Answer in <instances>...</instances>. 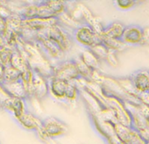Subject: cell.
Instances as JSON below:
<instances>
[{
  "mask_svg": "<svg viewBox=\"0 0 149 144\" xmlns=\"http://www.w3.org/2000/svg\"><path fill=\"white\" fill-rule=\"evenodd\" d=\"M69 132V127L60 119L50 116L42 120V127L37 133L41 141L53 140L67 134Z\"/></svg>",
  "mask_w": 149,
  "mask_h": 144,
  "instance_id": "1",
  "label": "cell"
},
{
  "mask_svg": "<svg viewBox=\"0 0 149 144\" xmlns=\"http://www.w3.org/2000/svg\"><path fill=\"white\" fill-rule=\"evenodd\" d=\"M74 41L86 47L87 49L101 43V35L97 34L95 30L87 23L82 24L71 31Z\"/></svg>",
  "mask_w": 149,
  "mask_h": 144,
  "instance_id": "2",
  "label": "cell"
},
{
  "mask_svg": "<svg viewBox=\"0 0 149 144\" xmlns=\"http://www.w3.org/2000/svg\"><path fill=\"white\" fill-rule=\"evenodd\" d=\"M41 33L47 38L55 41L65 53L70 50L74 45V41L71 34V30L63 27L59 23L45 31H41Z\"/></svg>",
  "mask_w": 149,
  "mask_h": 144,
  "instance_id": "3",
  "label": "cell"
},
{
  "mask_svg": "<svg viewBox=\"0 0 149 144\" xmlns=\"http://www.w3.org/2000/svg\"><path fill=\"white\" fill-rule=\"evenodd\" d=\"M52 78L62 79L67 82H72L80 78L78 70L73 58L59 61L52 64Z\"/></svg>",
  "mask_w": 149,
  "mask_h": 144,
  "instance_id": "4",
  "label": "cell"
},
{
  "mask_svg": "<svg viewBox=\"0 0 149 144\" xmlns=\"http://www.w3.org/2000/svg\"><path fill=\"white\" fill-rule=\"evenodd\" d=\"M49 94L48 79L33 71L31 85L28 90L29 99L42 100Z\"/></svg>",
  "mask_w": 149,
  "mask_h": 144,
  "instance_id": "5",
  "label": "cell"
},
{
  "mask_svg": "<svg viewBox=\"0 0 149 144\" xmlns=\"http://www.w3.org/2000/svg\"><path fill=\"white\" fill-rule=\"evenodd\" d=\"M59 23L57 18L52 19H31L25 20L21 22L22 29L28 30L31 32L38 33L41 31H45L51 27H54Z\"/></svg>",
  "mask_w": 149,
  "mask_h": 144,
  "instance_id": "6",
  "label": "cell"
},
{
  "mask_svg": "<svg viewBox=\"0 0 149 144\" xmlns=\"http://www.w3.org/2000/svg\"><path fill=\"white\" fill-rule=\"evenodd\" d=\"M15 120L22 128L31 132L38 133L42 127V120L27 110L22 115L16 118Z\"/></svg>",
  "mask_w": 149,
  "mask_h": 144,
  "instance_id": "7",
  "label": "cell"
},
{
  "mask_svg": "<svg viewBox=\"0 0 149 144\" xmlns=\"http://www.w3.org/2000/svg\"><path fill=\"white\" fill-rule=\"evenodd\" d=\"M2 110H5L11 113L14 119L22 115L26 111V100L18 98H9L3 104Z\"/></svg>",
  "mask_w": 149,
  "mask_h": 144,
  "instance_id": "8",
  "label": "cell"
},
{
  "mask_svg": "<svg viewBox=\"0 0 149 144\" xmlns=\"http://www.w3.org/2000/svg\"><path fill=\"white\" fill-rule=\"evenodd\" d=\"M68 84L69 82H67L65 80L51 78L48 79L49 93H51L55 99H65Z\"/></svg>",
  "mask_w": 149,
  "mask_h": 144,
  "instance_id": "9",
  "label": "cell"
},
{
  "mask_svg": "<svg viewBox=\"0 0 149 144\" xmlns=\"http://www.w3.org/2000/svg\"><path fill=\"white\" fill-rule=\"evenodd\" d=\"M124 33V27L120 23L115 22L108 27L103 28V32L101 34L102 36L107 37V38H111V39H118L121 37V35Z\"/></svg>",
  "mask_w": 149,
  "mask_h": 144,
  "instance_id": "10",
  "label": "cell"
},
{
  "mask_svg": "<svg viewBox=\"0 0 149 144\" xmlns=\"http://www.w3.org/2000/svg\"><path fill=\"white\" fill-rule=\"evenodd\" d=\"M79 57L92 71L97 70V68L99 67L100 61L92 54V52L90 49H86V50L83 51L79 55Z\"/></svg>",
  "mask_w": 149,
  "mask_h": 144,
  "instance_id": "11",
  "label": "cell"
},
{
  "mask_svg": "<svg viewBox=\"0 0 149 144\" xmlns=\"http://www.w3.org/2000/svg\"><path fill=\"white\" fill-rule=\"evenodd\" d=\"M21 79L20 72L13 68L12 65H9L4 68V83H13Z\"/></svg>",
  "mask_w": 149,
  "mask_h": 144,
  "instance_id": "12",
  "label": "cell"
},
{
  "mask_svg": "<svg viewBox=\"0 0 149 144\" xmlns=\"http://www.w3.org/2000/svg\"><path fill=\"white\" fill-rule=\"evenodd\" d=\"M6 29V21L5 19H3L0 16V37H3L5 35Z\"/></svg>",
  "mask_w": 149,
  "mask_h": 144,
  "instance_id": "13",
  "label": "cell"
},
{
  "mask_svg": "<svg viewBox=\"0 0 149 144\" xmlns=\"http://www.w3.org/2000/svg\"><path fill=\"white\" fill-rule=\"evenodd\" d=\"M118 4L122 8H128V7H130L132 5V2H129V1H124V2L119 1V2H118Z\"/></svg>",
  "mask_w": 149,
  "mask_h": 144,
  "instance_id": "14",
  "label": "cell"
},
{
  "mask_svg": "<svg viewBox=\"0 0 149 144\" xmlns=\"http://www.w3.org/2000/svg\"><path fill=\"white\" fill-rule=\"evenodd\" d=\"M4 81V67L0 65V85L3 84Z\"/></svg>",
  "mask_w": 149,
  "mask_h": 144,
  "instance_id": "15",
  "label": "cell"
}]
</instances>
